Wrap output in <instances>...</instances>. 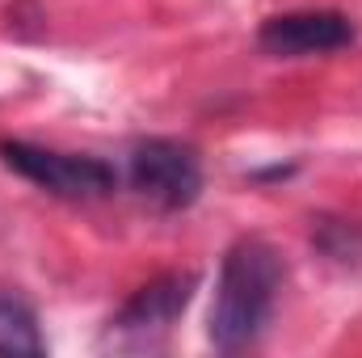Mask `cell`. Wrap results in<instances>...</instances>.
Segmentation results:
<instances>
[{
	"label": "cell",
	"instance_id": "4",
	"mask_svg": "<svg viewBox=\"0 0 362 358\" xmlns=\"http://www.w3.org/2000/svg\"><path fill=\"white\" fill-rule=\"evenodd\" d=\"M131 185L160 211H185L202 190V165L177 139H148L131 152Z\"/></svg>",
	"mask_w": 362,
	"mask_h": 358
},
{
	"label": "cell",
	"instance_id": "6",
	"mask_svg": "<svg viewBox=\"0 0 362 358\" xmlns=\"http://www.w3.org/2000/svg\"><path fill=\"white\" fill-rule=\"evenodd\" d=\"M47 350L42 333H38V316L30 312V304L0 295V354H30L38 358Z\"/></svg>",
	"mask_w": 362,
	"mask_h": 358
},
{
	"label": "cell",
	"instance_id": "1",
	"mask_svg": "<svg viewBox=\"0 0 362 358\" xmlns=\"http://www.w3.org/2000/svg\"><path fill=\"white\" fill-rule=\"evenodd\" d=\"M282 291V258L270 241L245 236L228 249L219 287H215V308H211V342L219 350H245L257 342L274 312V299Z\"/></svg>",
	"mask_w": 362,
	"mask_h": 358
},
{
	"label": "cell",
	"instance_id": "5",
	"mask_svg": "<svg viewBox=\"0 0 362 358\" xmlns=\"http://www.w3.org/2000/svg\"><path fill=\"white\" fill-rule=\"evenodd\" d=\"M354 42V25L346 13L333 8H299L278 13L257 30V47L278 59H303V55H329Z\"/></svg>",
	"mask_w": 362,
	"mask_h": 358
},
{
	"label": "cell",
	"instance_id": "3",
	"mask_svg": "<svg viewBox=\"0 0 362 358\" xmlns=\"http://www.w3.org/2000/svg\"><path fill=\"white\" fill-rule=\"evenodd\" d=\"M194 274H160L148 287H139L110 321V342L118 350H152L165 342V333L173 329L189 295H194Z\"/></svg>",
	"mask_w": 362,
	"mask_h": 358
},
{
	"label": "cell",
	"instance_id": "2",
	"mask_svg": "<svg viewBox=\"0 0 362 358\" xmlns=\"http://www.w3.org/2000/svg\"><path fill=\"white\" fill-rule=\"evenodd\" d=\"M0 156L13 173L34 181L38 190L55 194V198H72V202H89L105 198L114 190L118 173L97 161V156H72V152H51V148H34L21 139H0Z\"/></svg>",
	"mask_w": 362,
	"mask_h": 358
}]
</instances>
